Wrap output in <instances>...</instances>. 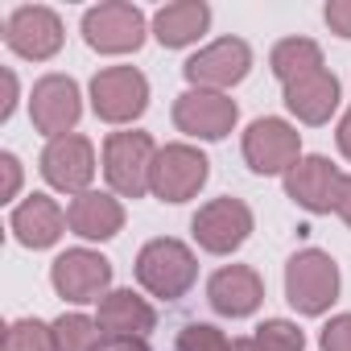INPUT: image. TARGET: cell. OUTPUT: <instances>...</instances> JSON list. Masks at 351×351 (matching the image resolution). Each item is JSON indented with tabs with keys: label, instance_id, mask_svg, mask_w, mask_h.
I'll return each mask as SVG.
<instances>
[{
	"label": "cell",
	"instance_id": "6da1fadb",
	"mask_svg": "<svg viewBox=\"0 0 351 351\" xmlns=\"http://www.w3.org/2000/svg\"><path fill=\"white\" fill-rule=\"evenodd\" d=\"M136 281L165 302H178L182 293H191V285L199 281V261L195 252L173 240V236H157L136 252Z\"/></svg>",
	"mask_w": 351,
	"mask_h": 351
},
{
	"label": "cell",
	"instance_id": "7a4b0ae2",
	"mask_svg": "<svg viewBox=\"0 0 351 351\" xmlns=\"http://www.w3.org/2000/svg\"><path fill=\"white\" fill-rule=\"evenodd\" d=\"M335 298H339V265L322 248L293 252L285 265V302L298 314L318 318L335 306Z\"/></svg>",
	"mask_w": 351,
	"mask_h": 351
},
{
	"label": "cell",
	"instance_id": "3957f363",
	"mask_svg": "<svg viewBox=\"0 0 351 351\" xmlns=\"http://www.w3.org/2000/svg\"><path fill=\"white\" fill-rule=\"evenodd\" d=\"M157 145L149 132H112L104 141V178L120 199H141L149 195Z\"/></svg>",
	"mask_w": 351,
	"mask_h": 351
},
{
	"label": "cell",
	"instance_id": "277c9868",
	"mask_svg": "<svg viewBox=\"0 0 351 351\" xmlns=\"http://www.w3.org/2000/svg\"><path fill=\"white\" fill-rule=\"evenodd\" d=\"M211 178V161L207 153H199L195 145H161L157 149V161H153V178H149V191L161 199V203H191Z\"/></svg>",
	"mask_w": 351,
	"mask_h": 351
},
{
	"label": "cell",
	"instance_id": "5b68a950",
	"mask_svg": "<svg viewBox=\"0 0 351 351\" xmlns=\"http://www.w3.org/2000/svg\"><path fill=\"white\" fill-rule=\"evenodd\" d=\"M83 42L95 54H136L145 46V13L128 0H104L83 13Z\"/></svg>",
	"mask_w": 351,
	"mask_h": 351
},
{
	"label": "cell",
	"instance_id": "8992f818",
	"mask_svg": "<svg viewBox=\"0 0 351 351\" xmlns=\"http://www.w3.org/2000/svg\"><path fill=\"white\" fill-rule=\"evenodd\" d=\"M244 161H248L252 173H265V178L281 173L285 178L302 161V132L281 116H261L244 132Z\"/></svg>",
	"mask_w": 351,
	"mask_h": 351
},
{
	"label": "cell",
	"instance_id": "52a82bcc",
	"mask_svg": "<svg viewBox=\"0 0 351 351\" xmlns=\"http://www.w3.org/2000/svg\"><path fill=\"white\" fill-rule=\"evenodd\" d=\"M149 108V79L136 66H104L91 79V112L104 124H132Z\"/></svg>",
	"mask_w": 351,
	"mask_h": 351
},
{
	"label": "cell",
	"instance_id": "ba28073f",
	"mask_svg": "<svg viewBox=\"0 0 351 351\" xmlns=\"http://www.w3.org/2000/svg\"><path fill=\"white\" fill-rule=\"evenodd\" d=\"M191 232L199 240L203 252L211 256H232L236 248H244V240L252 236V207L244 199H211L199 207V215L191 219Z\"/></svg>",
	"mask_w": 351,
	"mask_h": 351
},
{
	"label": "cell",
	"instance_id": "9c48e42d",
	"mask_svg": "<svg viewBox=\"0 0 351 351\" xmlns=\"http://www.w3.org/2000/svg\"><path fill=\"white\" fill-rule=\"evenodd\" d=\"M50 285L58 298H66L75 306L104 302L112 293V261L91 252V248H66L50 265Z\"/></svg>",
	"mask_w": 351,
	"mask_h": 351
},
{
	"label": "cell",
	"instance_id": "30bf717a",
	"mask_svg": "<svg viewBox=\"0 0 351 351\" xmlns=\"http://www.w3.org/2000/svg\"><path fill=\"white\" fill-rule=\"evenodd\" d=\"M83 116V95L71 75H42L29 91V120L42 136H71Z\"/></svg>",
	"mask_w": 351,
	"mask_h": 351
},
{
	"label": "cell",
	"instance_id": "8fae6325",
	"mask_svg": "<svg viewBox=\"0 0 351 351\" xmlns=\"http://www.w3.org/2000/svg\"><path fill=\"white\" fill-rule=\"evenodd\" d=\"M248 71H252V50L240 38H219V42L203 46L182 66V75H186V83L195 91H228V87L244 83Z\"/></svg>",
	"mask_w": 351,
	"mask_h": 351
},
{
	"label": "cell",
	"instance_id": "7c38bea8",
	"mask_svg": "<svg viewBox=\"0 0 351 351\" xmlns=\"http://www.w3.org/2000/svg\"><path fill=\"white\" fill-rule=\"evenodd\" d=\"M240 120V108L223 91H182L173 99V124L195 141H223Z\"/></svg>",
	"mask_w": 351,
	"mask_h": 351
},
{
	"label": "cell",
	"instance_id": "4fadbf2b",
	"mask_svg": "<svg viewBox=\"0 0 351 351\" xmlns=\"http://www.w3.org/2000/svg\"><path fill=\"white\" fill-rule=\"evenodd\" d=\"M343 178H347V173H343L330 157L310 153V157H302V161L285 173V195H289L302 211H310V215H330V211L339 207Z\"/></svg>",
	"mask_w": 351,
	"mask_h": 351
},
{
	"label": "cell",
	"instance_id": "5bb4252c",
	"mask_svg": "<svg viewBox=\"0 0 351 351\" xmlns=\"http://www.w3.org/2000/svg\"><path fill=\"white\" fill-rule=\"evenodd\" d=\"M38 169H42V178L54 191L79 199V195H87V186L95 178V145L87 136H79V132L58 136V141H50L42 149V165Z\"/></svg>",
	"mask_w": 351,
	"mask_h": 351
},
{
	"label": "cell",
	"instance_id": "9a60e30c",
	"mask_svg": "<svg viewBox=\"0 0 351 351\" xmlns=\"http://www.w3.org/2000/svg\"><path fill=\"white\" fill-rule=\"evenodd\" d=\"M5 46L29 62H46L62 50V21L46 5H21L5 21Z\"/></svg>",
	"mask_w": 351,
	"mask_h": 351
},
{
	"label": "cell",
	"instance_id": "2e32d148",
	"mask_svg": "<svg viewBox=\"0 0 351 351\" xmlns=\"http://www.w3.org/2000/svg\"><path fill=\"white\" fill-rule=\"evenodd\" d=\"M207 302L223 318H248L265 302V281L252 265H223L207 281Z\"/></svg>",
	"mask_w": 351,
	"mask_h": 351
},
{
	"label": "cell",
	"instance_id": "e0dca14e",
	"mask_svg": "<svg viewBox=\"0 0 351 351\" xmlns=\"http://www.w3.org/2000/svg\"><path fill=\"white\" fill-rule=\"evenodd\" d=\"M9 228H13L17 244L38 252V248H54L58 244V236L66 232V215H62V207L50 195H29L21 207H13Z\"/></svg>",
	"mask_w": 351,
	"mask_h": 351
},
{
	"label": "cell",
	"instance_id": "ac0fdd59",
	"mask_svg": "<svg viewBox=\"0 0 351 351\" xmlns=\"http://www.w3.org/2000/svg\"><path fill=\"white\" fill-rule=\"evenodd\" d=\"M99 330L108 335V339H145L153 326H157V314H153V306L141 298V293H132V289H112L104 302H99Z\"/></svg>",
	"mask_w": 351,
	"mask_h": 351
},
{
	"label": "cell",
	"instance_id": "d6986e66",
	"mask_svg": "<svg viewBox=\"0 0 351 351\" xmlns=\"http://www.w3.org/2000/svg\"><path fill=\"white\" fill-rule=\"evenodd\" d=\"M207 25H211V9L203 5V0H173V5L153 13V38L165 50L195 46L207 34Z\"/></svg>",
	"mask_w": 351,
	"mask_h": 351
},
{
	"label": "cell",
	"instance_id": "ffe728a7",
	"mask_svg": "<svg viewBox=\"0 0 351 351\" xmlns=\"http://www.w3.org/2000/svg\"><path fill=\"white\" fill-rule=\"evenodd\" d=\"M285 108L302 120V124H326L339 108V79L322 66L298 83H285Z\"/></svg>",
	"mask_w": 351,
	"mask_h": 351
},
{
	"label": "cell",
	"instance_id": "44dd1931",
	"mask_svg": "<svg viewBox=\"0 0 351 351\" xmlns=\"http://www.w3.org/2000/svg\"><path fill=\"white\" fill-rule=\"evenodd\" d=\"M66 223L83 240H112L124 228V207H120V199H112L104 191H87L66 207Z\"/></svg>",
	"mask_w": 351,
	"mask_h": 351
},
{
	"label": "cell",
	"instance_id": "7402d4cb",
	"mask_svg": "<svg viewBox=\"0 0 351 351\" xmlns=\"http://www.w3.org/2000/svg\"><path fill=\"white\" fill-rule=\"evenodd\" d=\"M269 71L281 83H298V79L322 71V46L310 42V38H281L269 54Z\"/></svg>",
	"mask_w": 351,
	"mask_h": 351
},
{
	"label": "cell",
	"instance_id": "603a6c76",
	"mask_svg": "<svg viewBox=\"0 0 351 351\" xmlns=\"http://www.w3.org/2000/svg\"><path fill=\"white\" fill-rule=\"evenodd\" d=\"M54 326V347L58 351H99L108 335H99V322L87 314H62L50 322Z\"/></svg>",
	"mask_w": 351,
	"mask_h": 351
},
{
	"label": "cell",
	"instance_id": "cb8c5ba5",
	"mask_svg": "<svg viewBox=\"0 0 351 351\" xmlns=\"http://www.w3.org/2000/svg\"><path fill=\"white\" fill-rule=\"evenodd\" d=\"M252 343H256V351H306V335L289 318H265L252 330Z\"/></svg>",
	"mask_w": 351,
	"mask_h": 351
},
{
	"label": "cell",
	"instance_id": "d4e9b609",
	"mask_svg": "<svg viewBox=\"0 0 351 351\" xmlns=\"http://www.w3.org/2000/svg\"><path fill=\"white\" fill-rule=\"evenodd\" d=\"M5 351H58L54 347V326L38 318H17L5 330Z\"/></svg>",
	"mask_w": 351,
	"mask_h": 351
},
{
	"label": "cell",
	"instance_id": "484cf974",
	"mask_svg": "<svg viewBox=\"0 0 351 351\" xmlns=\"http://www.w3.org/2000/svg\"><path fill=\"white\" fill-rule=\"evenodd\" d=\"M232 343L236 339H228L211 322H186L178 330V351H232Z\"/></svg>",
	"mask_w": 351,
	"mask_h": 351
},
{
	"label": "cell",
	"instance_id": "4316f807",
	"mask_svg": "<svg viewBox=\"0 0 351 351\" xmlns=\"http://www.w3.org/2000/svg\"><path fill=\"white\" fill-rule=\"evenodd\" d=\"M318 347H322V351H351V314H335V318L322 326Z\"/></svg>",
	"mask_w": 351,
	"mask_h": 351
},
{
	"label": "cell",
	"instance_id": "83f0119b",
	"mask_svg": "<svg viewBox=\"0 0 351 351\" xmlns=\"http://www.w3.org/2000/svg\"><path fill=\"white\" fill-rule=\"evenodd\" d=\"M322 17H326V25H330L339 38L351 42V0H330V5L322 9Z\"/></svg>",
	"mask_w": 351,
	"mask_h": 351
},
{
	"label": "cell",
	"instance_id": "f1b7e54d",
	"mask_svg": "<svg viewBox=\"0 0 351 351\" xmlns=\"http://www.w3.org/2000/svg\"><path fill=\"white\" fill-rule=\"evenodd\" d=\"M0 169H5V191H0V199H17V191H21V161H17V153H0Z\"/></svg>",
	"mask_w": 351,
	"mask_h": 351
},
{
	"label": "cell",
	"instance_id": "f546056e",
	"mask_svg": "<svg viewBox=\"0 0 351 351\" xmlns=\"http://www.w3.org/2000/svg\"><path fill=\"white\" fill-rule=\"evenodd\" d=\"M99 351H149L145 339H104Z\"/></svg>",
	"mask_w": 351,
	"mask_h": 351
},
{
	"label": "cell",
	"instance_id": "4dcf8cb0",
	"mask_svg": "<svg viewBox=\"0 0 351 351\" xmlns=\"http://www.w3.org/2000/svg\"><path fill=\"white\" fill-rule=\"evenodd\" d=\"M335 136H339V153L351 161V108L343 112V120H339V132H335Z\"/></svg>",
	"mask_w": 351,
	"mask_h": 351
},
{
	"label": "cell",
	"instance_id": "1f68e13d",
	"mask_svg": "<svg viewBox=\"0 0 351 351\" xmlns=\"http://www.w3.org/2000/svg\"><path fill=\"white\" fill-rule=\"evenodd\" d=\"M335 211H339V219L351 228V178H343V191H339V207H335Z\"/></svg>",
	"mask_w": 351,
	"mask_h": 351
},
{
	"label": "cell",
	"instance_id": "d6a6232c",
	"mask_svg": "<svg viewBox=\"0 0 351 351\" xmlns=\"http://www.w3.org/2000/svg\"><path fill=\"white\" fill-rule=\"evenodd\" d=\"M5 87H9V104L0 108V120H9L13 108H17V75H13V71H5Z\"/></svg>",
	"mask_w": 351,
	"mask_h": 351
},
{
	"label": "cell",
	"instance_id": "836d02e7",
	"mask_svg": "<svg viewBox=\"0 0 351 351\" xmlns=\"http://www.w3.org/2000/svg\"><path fill=\"white\" fill-rule=\"evenodd\" d=\"M232 351H256V343H252V335H248V339H236V343H232Z\"/></svg>",
	"mask_w": 351,
	"mask_h": 351
}]
</instances>
